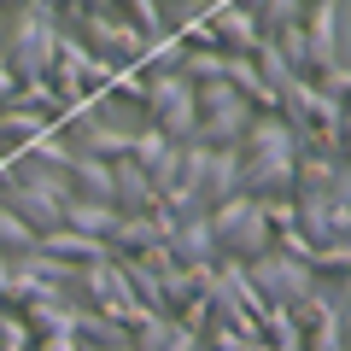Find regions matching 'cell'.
I'll list each match as a JSON object with an SVG mask.
<instances>
[{"label": "cell", "mask_w": 351, "mask_h": 351, "mask_svg": "<svg viewBox=\"0 0 351 351\" xmlns=\"http://www.w3.org/2000/svg\"><path fill=\"white\" fill-rule=\"evenodd\" d=\"M293 228L311 246H334V240L351 234V205L328 199V193H293Z\"/></svg>", "instance_id": "obj_3"}, {"label": "cell", "mask_w": 351, "mask_h": 351, "mask_svg": "<svg viewBox=\"0 0 351 351\" xmlns=\"http://www.w3.org/2000/svg\"><path fill=\"white\" fill-rule=\"evenodd\" d=\"M12 106H18V112H36V117H59V112H64V100H59V88H53L47 76H29V82H18Z\"/></svg>", "instance_id": "obj_7"}, {"label": "cell", "mask_w": 351, "mask_h": 351, "mask_svg": "<svg viewBox=\"0 0 351 351\" xmlns=\"http://www.w3.org/2000/svg\"><path fill=\"white\" fill-rule=\"evenodd\" d=\"M170 258L182 263V269H193V276H211L217 263H223V246H217L211 223H205V217H193V223H182V228L170 234Z\"/></svg>", "instance_id": "obj_4"}, {"label": "cell", "mask_w": 351, "mask_h": 351, "mask_svg": "<svg viewBox=\"0 0 351 351\" xmlns=\"http://www.w3.org/2000/svg\"><path fill=\"white\" fill-rule=\"evenodd\" d=\"M64 228H76V234H88V240H106L112 246V228H117V211L112 205H100V199H64Z\"/></svg>", "instance_id": "obj_5"}, {"label": "cell", "mask_w": 351, "mask_h": 351, "mask_svg": "<svg viewBox=\"0 0 351 351\" xmlns=\"http://www.w3.org/2000/svg\"><path fill=\"white\" fill-rule=\"evenodd\" d=\"M252 18H258L263 36H276L287 24H304V0H252Z\"/></svg>", "instance_id": "obj_8"}, {"label": "cell", "mask_w": 351, "mask_h": 351, "mask_svg": "<svg viewBox=\"0 0 351 351\" xmlns=\"http://www.w3.org/2000/svg\"><path fill=\"white\" fill-rule=\"evenodd\" d=\"M12 94H18V76L0 64V106H12Z\"/></svg>", "instance_id": "obj_13"}, {"label": "cell", "mask_w": 351, "mask_h": 351, "mask_svg": "<svg viewBox=\"0 0 351 351\" xmlns=\"http://www.w3.org/2000/svg\"><path fill=\"white\" fill-rule=\"evenodd\" d=\"M64 29H76L82 47L94 59H106V64H141V53H147V41L135 36L129 12L112 6V0H82L76 6V24H64Z\"/></svg>", "instance_id": "obj_1"}, {"label": "cell", "mask_w": 351, "mask_h": 351, "mask_svg": "<svg viewBox=\"0 0 351 351\" xmlns=\"http://www.w3.org/2000/svg\"><path fill=\"white\" fill-rule=\"evenodd\" d=\"M170 152H176V147H170V141L158 135V129H152V123H141V129H135V147H129V164L152 176V170H158L164 158H170Z\"/></svg>", "instance_id": "obj_9"}, {"label": "cell", "mask_w": 351, "mask_h": 351, "mask_svg": "<svg viewBox=\"0 0 351 351\" xmlns=\"http://www.w3.org/2000/svg\"><path fill=\"white\" fill-rule=\"evenodd\" d=\"M0 351H36V334L18 311H0Z\"/></svg>", "instance_id": "obj_11"}, {"label": "cell", "mask_w": 351, "mask_h": 351, "mask_svg": "<svg viewBox=\"0 0 351 351\" xmlns=\"http://www.w3.org/2000/svg\"><path fill=\"white\" fill-rule=\"evenodd\" d=\"M6 287H12V258H0V311H6Z\"/></svg>", "instance_id": "obj_14"}, {"label": "cell", "mask_w": 351, "mask_h": 351, "mask_svg": "<svg viewBox=\"0 0 351 351\" xmlns=\"http://www.w3.org/2000/svg\"><path fill=\"white\" fill-rule=\"evenodd\" d=\"M29 252H36V228H24L0 205V258H29Z\"/></svg>", "instance_id": "obj_10"}, {"label": "cell", "mask_w": 351, "mask_h": 351, "mask_svg": "<svg viewBox=\"0 0 351 351\" xmlns=\"http://www.w3.org/2000/svg\"><path fill=\"white\" fill-rule=\"evenodd\" d=\"M304 47H311V76L351 64V6L346 0H304Z\"/></svg>", "instance_id": "obj_2"}, {"label": "cell", "mask_w": 351, "mask_h": 351, "mask_svg": "<svg viewBox=\"0 0 351 351\" xmlns=\"http://www.w3.org/2000/svg\"><path fill=\"white\" fill-rule=\"evenodd\" d=\"M346 328H351V311L346 304H328L322 322L299 339V351H346Z\"/></svg>", "instance_id": "obj_6"}, {"label": "cell", "mask_w": 351, "mask_h": 351, "mask_svg": "<svg viewBox=\"0 0 351 351\" xmlns=\"http://www.w3.org/2000/svg\"><path fill=\"white\" fill-rule=\"evenodd\" d=\"M36 351H88L76 334H47V339H36Z\"/></svg>", "instance_id": "obj_12"}]
</instances>
